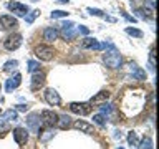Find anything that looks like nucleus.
<instances>
[{
  "label": "nucleus",
  "mask_w": 159,
  "mask_h": 149,
  "mask_svg": "<svg viewBox=\"0 0 159 149\" xmlns=\"http://www.w3.org/2000/svg\"><path fill=\"white\" fill-rule=\"evenodd\" d=\"M128 142H129V146H138V136H136V133H129L128 134Z\"/></svg>",
  "instance_id": "27"
},
{
  "label": "nucleus",
  "mask_w": 159,
  "mask_h": 149,
  "mask_svg": "<svg viewBox=\"0 0 159 149\" xmlns=\"http://www.w3.org/2000/svg\"><path fill=\"white\" fill-rule=\"evenodd\" d=\"M104 55H103V61L106 65L108 68H113L116 70L121 66V55H119L118 48L114 47L113 43H106V47H104Z\"/></svg>",
  "instance_id": "1"
},
{
  "label": "nucleus",
  "mask_w": 159,
  "mask_h": 149,
  "mask_svg": "<svg viewBox=\"0 0 159 149\" xmlns=\"http://www.w3.org/2000/svg\"><path fill=\"white\" fill-rule=\"evenodd\" d=\"M35 55L43 60V61H50V60H53L55 56V50L52 47H48V45H40V47H37V50H35Z\"/></svg>",
  "instance_id": "2"
},
{
  "label": "nucleus",
  "mask_w": 159,
  "mask_h": 149,
  "mask_svg": "<svg viewBox=\"0 0 159 149\" xmlns=\"http://www.w3.org/2000/svg\"><path fill=\"white\" fill-rule=\"evenodd\" d=\"M53 136H55V129L53 128H48L47 126L45 131H38V138H40V141H42V142H48Z\"/></svg>",
  "instance_id": "18"
},
{
  "label": "nucleus",
  "mask_w": 159,
  "mask_h": 149,
  "mask_svg": "<svg viewBox=\"0 0 159 149\" xmlns=\"http://www.w3.org/2000/svg\"><path fill=\"white\" fill-rule=\"evenodd\" d=\"M27 109H28L27 104H18L17 106V111H27Z\"/></svg>",
  "instance_id": "35"
},
{
  "label": "nucleus",
  "mask_w": 159,
  "mask_h": 149,
  "mask_svg": "<svg viewBox=\"0 0 159 149\" xmlns=\"http://www.w3.org/2000/svg\"><path fill=\"white\" fill-rule=\"evenodd\" d=\"M40 118H42V123L45 124V126H48V128H53L55 124H57V121H58V114L50 111V109H43L42 114H40Z\"/></svg>",
  "instance_id": "6"
},
{
  "label": "nucleus",
  "mask_w": 159,
  "mask_h": 149,
  "mask_svg": "<svg viewBox=\"0 0 159 149\" xmlns=\"http://www.w3.org/2000/svg\"><path fill=\"white\" fill-rule=\"evenodd\" d=\"M7 7H8L10 12H13L17 17H25V15L30 12V8L27 7V5H23V3H20V2H8Z\"/></svg>",
  "instance_id": "7"
},
{
  "label": "nucleus",
  "mask_w": 159,
  "mask_h": 149,
  "mask_svg": "<svg viewBox=\"0 0 159 149\" xmlns=\"http://www.w3.org/2000/svg\"><path fill=\"white\" fill-rule=\"evenodd\" d=\"M10 126H8V121L5 119H0V134H3V131H8Z\"/></svg>",
  "instance_id": "30"
},
{
  "label": "nucleus",
  "mask_w": 159,
  "mask_h": 149,
  "mask_svg": "<svg viewBox=\"0 0 159 149\" xmlns=\"http://www.w3.org/2000/svg\"><path fill=\"white\" fill-rule=\"evenodd\" d=\"M75 128L78 129V131H83V133H88V134H91V133H94V129H93V124H88L86 121H78L73 124Z\"/></svg>",
  "instance_id": "16"
},
{
  "label": "nucleus",
  "mask_w": 159,
  "mask_h": 149,
  "mask_svg": "<svg viewBox=\"0 0 159 149\" xmlns=\"http://www.w3.org/2000/svg\"><path fill=\"white\" fill-rule=\"evenodd\" d=\"M5 48L10 50V52H13V50H17L20 45H22V35H18V33H13V35H10V37L5 40Z\"/></svg>",
  "instance_id": "8"
},
{
  "label": "nucleus",
  "mask_w": 159,
  "mask_h": 149,
  "mask_svg": "<svg viewBox=\"0 0 159 149\" xmlns=\"http://www.w3.org/2000/svg\"><path fill=\"white\" fill-rule=\"evenodd\" d=\"M88 12L91 15H96V17H103V15H104V12H103V10H99V8H88Z\"/></svg>",
  "instance_id": "31"
},
{
  "label": "nucleus",
  "mask_w": 159,
  "mask_h": 149,
  "mask_svg": "<svg viewBox=\"0 0 159 149\" xmlns=\"http://www.w3.org/2000/svg\"><path fill=\"white\" fill-rule=\"evenodd\" d=\"M0 114H2V109H0Z\"/></svg>",
  "instance_id": "38"
},
{
  "label": "nucleus",
  "mask_w": 159,
  "mask_h": 149,
  "mask_svg": "<svg viewBox=\"0 0 159 149\" xmlns=\"http://www.w3.org/2000/svg\"><path fill=\"white\" fill-rule=\"evenodd\" d=\"M40 15V10H33V12H30L28 15H25V20H27V23H33V20L37 18Z\"/></svg>",
  "instance_id": "25"
},
{
  "label": "nucleus",
  "mask_w": 159,
  "mask_h": 149,
  "mask_svg": "<svg viewBox=\"0 0 159 149\" xmlns=\"http://www.w3.org/2000/svg\"><path fill=\"white\" fill-rule=\"evenodd\" d=\"M138 149H152L151 138H143L141 142H138Z\"/></svg>",
  "instance_id": "23"
},
{
  "label": "nucleus",
  "mask_w": 159,
  "mask_h": 149,
  "mask_svg": "<svg viewBox=\"0 0 159 149\" xmlns=\"http://www.w3.org/2000/svg\"><path fill=\"white\" fill-rule=\"evenodd\" d=\"M93 121L98 124V126H104L106 124V121H104V116L103 114H96V116H93Z\"/></svg>",
  "instance_id": "29"
},
{
  "label": "nucleus",
  "mask_w": 159,
  "mask_h": 149,
  "mask_svg": "<svg viewBox=\"0 0 159 149\" xmlns=\"http://www.w3.org/2000/svg\"><path fill=\"white\" fill-rule=\"evenodd\" d=\"M76 32H78V33H81V35H88V33H89V30H88L86 27H83V25H80V27L76 28Z\"/></svg>",
  "instance_id": "33"
},
{
  "label": "nucleus",
  "mask_w": 159,
  "mask_h": 149,
  "mask_svg": "<svg viewBox=\"0 0 159 149\" xmlns=\"http://www.w3.org/2000/svg\"><path fill=\"white\" fill-rule=\"evenodd\" d=\"M81 47L83 48H91V50H104V47H106V43H99L96 38H89L86 37L81 42Z\"/></svg>",
  "instance_id": "12"
},
{
  "label": "nucleus",
  "mask_w": 159,
  "mask_h": 149,
  "mask_svg": "<svg viewBox=\"0 0 159 149\" xmlns=\"http://www.w3.org/2000/svg\"><path fill=\"white\" fill-rule=\"evenodd\" d=\"M70 109H71V113H75V114L84 116V114L89 113L91 106H89L88 103H71V104H70Z\"/></svg>",
  "instance_id": "11"
},
{
  "label": "nucleus",
  "mask_w": 159,
  "mask_h": 149,
  "mask_svg": "<svg viewBox=\"0 0 159 149\" xmlns=\"http://www.w3.org/2000/svg\"><path fill=\"white\" fill-rule=\"evenodd\" d=\"M43 98H45V101H47L50 106H60V104H61V98H60V94L57 93V89H53V88L45 89Z\"/></svg>",
  "instance_id": "4"
},
{
  "label": "nucleus",
  "mask_w": 159,
  "mask_h": 149,
  "mask_svg": "<svg viewBox=\"0 0 159 149\" xmlns=\"http://www.w3.org/2000/svg\"><path fill=\"white\" fill-rule=\"evenodd\" d=\"M25 121H27V128H28L32 133H38V131H40V124H42L40 113H30Z\"/></svg>",
  "instance_id": "3"
},
{
  "label": "nucleus",
  "mask_w": 159,
  "mask_h": 149,
  "mask_svg": "<svg viewBox=\"0 0 159 149\" xmlns=\"http://www.w3.org/2000/svg\"><path fill=\"white\" fill-rule=\"evenodd\" d=\"M131 71H133V76L138 78V79H144V78H146V73H144L141 68H138L136 65H131Z\"/></svg>",
  "instance_id": "21"
},
{
  "label": "nucleus",
  "mask_w": 159,
  "mask_h": 149,
  "mask_svg": "<svg viewBox=\"0 0 159 149\" xmlns=\"http://www.w3.org/2000/svg\"><path fill=\"white\" fill-rule=\"evenodd\" d=\"M149 61H151V68L154 70V47L151 48V53H149Z\"/></svg>",
  "instance_id": "34"
},
{
  "label": "nucleus",
  "mask_w": 159,
  "mask_h": 149,
  "mask_svg": "<svg viewBox=\"0 0 159 149\" xmlns=\"http://www.w3.org/2000/svg\"><path fill=\"white\" fill-rule=\"evenodd\" d=\"M78 35L76 27H75L73 22H63L61 23V37L65 40H73Z\"/></svg>",
  "instance_id": "5"
},
{
  "label": "nucleus",
  "mask_w": 159,
  "mask_h": 149,
  "mask_svg": "<svg viewBox=\"0 0 159 149\" xmlns=\"http://www.w3.org/2000/svg\"><path fill=\"white\" fill-rule=\"evenodd\" d=\"M17 66H18V61H17V60H10V61H7V63L3 65V71L12 73L13 70H17Z\"/></svg>",
  "instance_id": "22"
},
{
  "label": "nucleus",
  "mask_w": 159,
  "mask_h": 149,
  "mask_svg": "<svg viewBox=\"0 0 159 149\" xmlns=\"http://www.w3.org/2000/svg\"><path fill=\"white\" fill-rule=\"evenodd\" d=\"M116 149H123V147H116Z\"/></svg>",
  "instance_id": "37"
},
{
  "label": "nucleus",
  "mask_w": 159,
  "mask_h": 149,
  "mask_svg": "<svg viewBox=\"0 0 159 149\" xmlns=\"http://www.w3.org/2000/svg\"><path fill=\"white\" fill-rule=\"evenodd\" d=\"M45 81H47L45 74H43V73H40V71H37V73L33 74V78H32V89L35 91V89L42 88L43 84H45Z\"/></svg>",
  "instance_id": "14"
},
{
  "label": "nucleus",
  "mask_w": 159,
  "mask_h": 149,
  "mask_svg": "<svg viewBox=\"0 0 159 149\" xmlns=\"http://www.w3.org/2000/svg\"><path fill=\"white\" fill-rule=\"evenodd\" d=\"M28 71H30V73L40 71V63L35 61V60H30V61H28Z\"/></svg>",
  "instance_id": "24"
},
{
  "label": "nucleus",
  "mask_w": 159,
  "mask_h": 149,
  "mask_svg": "<svg viewBox=\"0 0 159 149\" xmlns=\"http://www.w3.org/2000/svg\"><path fill=\"white\" fill-rule=\"evenodd\" d=\"M126 33H128V35H133V37H136V38H141V37H143V32H141V30L131 28V27L126 28Z\"/></svg>",
  "instance_id": "26"
},
{
  "label": "nucleus",
  "mask_w": 159,
  "mask_h": 149,
  "mask_svg": "<svg viewBox=\"0 0 159 149\" xmlns=\"http://www.w3.org/2000/svg\"><path fill=\"white\" fill-rule=\"evenodd\" d=\"M13 139L18 146H23L28 141V131L25 128H15L13 129Z\"/></svg>",
  "instance_id": "9"
},
{
  "label": "nucleus",
  "mask_w": 159,
  "mask_h": 149,
  "mask_svg": "<svg viewBox=\"0 0 159 149\" xmlns=\"http://www.w3.org/2000/svg\"><path fill=\"white\" fill-rule=\"evenodd\" d=\"M68 17V12H63V10H53L52 12V18H63Z\"/></svg>",
  "instance_id": "28"
},
{
  "label": "nucleus",
  "mask_w": 159,
  "mask_h": 149,
  "mask_svg": "<svg viewBox=\"0 0 159 149\" xmlns=\"http://www.w3.org/2000/svg\"><path fill=\"white\" fill-rule=\"evenodd\" d=\"M20 83H22V74L17 73L15 76H12L10 79H7V84H5V91L7 93H12L13 89H17L20 86Z\"/></svg>",
  "instance_id": "13"
},
{
  "label": "nucleus",
  "mask_w": 159,
  "mask_h": 149,
  "mask_svg": "<svg viewBox=\"0 0 159 149\" xmlns=\"http://www.w3.org/2000/svg\"><path fill=\"white\" fill-rule=\"evenodd\" d=\"M17 118H18V114L13 109H8V111H5L2 114V119H5V121H17Z\"/></svg>",
  "instance_id": "20"
},
{
  "label": "nucleus",
  "mask_w": 159,
  "mask_h": 149,
  "mask_svg": "<svg viewBox=\"0 0 159 149\" xmlns=\"http://www.w3.org/2000/svg\"><path fill=\"white\" fill-rule=\"evenodd\" d=\"M55 2H58V3H68L70 0H55Z\"/></svg>",
  "instance_id": "36"
},
{
  "label": "nucleus",
  "mask_w": 159,
  "mask_h": 149,
  "mask_svg": "<svg viewBox=\"0 0 159 149\" xmlns=\"http://www.w3.org/2000/svg\"><path fill=\"white\" fill-rule=\"evenodd\" d=\"M33 2H38V0H33Z\"/></svg>",
  "instance_id": "39"
},
{
  "label": "nucleus",
  "mask_w": 159,
  "mask_h": 149,
  "mask_svg": "<svg viewBox=\"0 0 159 149\" xmlns=\"http://www.w3.org/2000/svg\"><path fill=\"white\" fill-rule=\"evenodd\" d=\"M109 98V93L108 91H99L96 96H93L91 98V101H89V104H98V103H103V101H106V99Z\"/></svg>",
  "instance_id": "19"
},
{
  "label": "nucleus",
  "mask_w": 159,
  "mask_h": 149,
  "mask_svg": "<svg viewBox=\"0 0 159 149\" xmlns=\"http://www.w3.org/2000/svg\"><path fill=\"white\" fill-rule=\"evenodd\" d=\"M0 27H2V30H10V28L18 27V22L12 15H2L0 17Z\"/></svg>",
  "instance_id": "10"
},
{
  "label": "nucleus",
  "mask_w": 159,
  "mask_h": 149,
  "mask_svg": "<svg viewBox=\"0 0 159 149\" xmlns=\"http://www.w3.org/2000/svg\"><path fill=\"white\" fill-rule=\"evenodd\" d=\"M43 38L47 40L48 43H53L55 40L58 38V30H57V28H53V27L45 28V32H43Z\"/></svg>",
  "instance_id": "15"
},
{
  "label": "nucleus",
  "mask_w": 159,
  "mask_h": 149,
  "mask_svg": "<svg viewBox=\"0 0 159 149\" xmlns=\"http://www.w3.org/2000/svg\"><path fill=\"white\" fill-rule=\"evenodd\" d=\"M99 108H101V113H103V114H106V113H111V104H106V103H103Z\"/></svg>",
  "instance_id": "32"
},
{
  "label": "nucleus",
  "mask_w": 159,
  "mask_h": 149,
  "mask_svg": "<svg viewBox=\"0 0 159 149\" xmlns=\"http://www.w3.org/2000/svg\"><path fill=\"white\" fill-rule=\"evenodd\" d=\"M71 118L68 116V114H61V116H58V121H57V126L60 129H68L70 126H71Z\"/></svg>",
  "instance_id": "17"
}]
</instances>
